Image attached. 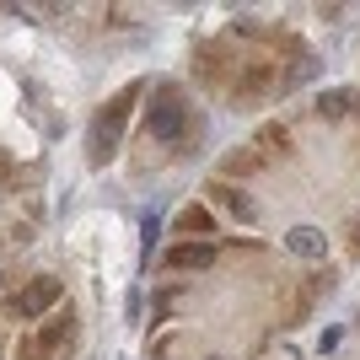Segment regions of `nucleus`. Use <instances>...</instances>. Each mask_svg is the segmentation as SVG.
<instances>
[{"label": "nucleus", "mask_w": 360, "mask_h": 360, "mask_svg": "<svg viewBox=\"0 0 360 360\" xmlns=\"http://www.w3.org/2000/svg\"><path fill=\"white\" fill-rule=\"evenodd\" d=\"M70 333H75V312H70V307H60V312H54V323H44V328L27 339L22 360H54V355L65 349V339H70Z\"/></svg>", "instance_id": "7ed1b4c3"}, {"label": "nucleus", "mask_w": 360, "mask_h": 360, "mask_svg": "<svg viewBox=\"0 0 360 360\" xmlns=\"http://www.w3.org/2000/svg\"><path fill=\"white\" fill-rule=\"evenodd\" d=\"M349 248H355V253H360V221H355V237H349Z\"/></svg>", "instance_id": "ddd939ff"}, {"label": "nucleus", "mask_w": 360, "mask_h": 360, "mask_svg": "<svg viewBox=\"0 0 360 360\" xmlns=\"http://www.w3.org/2000/svg\"><path fill=\"white\" fill-rule=\"evenodd\" d=\"M178 226H183V231H194V237L205 242V231L215 226V215L205 210V205H188V210H178Z\"/></svg>", "instance_id": "1a4fd4ad"}, {"label": "nucleus", "mask_w": 360, "mask_h": 360, "mask_svg": "<svg viewBox=\"0 0 360 360\" xmlns=\"http://www.w3.org/2000/svg\"><path fill=\"white\" fill-rule=\"evenodd\" d=\"M317 113H323V119H349V113H355V97H349V91H323V97H317Z\"/></svg>", "instance_id": "6e6552de"}, {"label": "nucleus", "mask_w": 360, "mask_h": 360, "mask_svg": "<svg viewBox=\"0 0 360 360\" xmlns=\"http://www.w3.org/2000/svg\"><path fill=\"white\" fill-rule=\"evenodd\" d=\"M210 205H215V210H226L231 221H258V199L242 194L237 183H210Z\"/></svg>", "instance_id": "39448f33"}, {"label": "nucleus", "mask_w": 360, "mask_h": 360, "mask_svg": "<svg viewBox=\"0 0 360 360\" xmlns=\"http://www.w3.org/2000/svg\"><path fill=\"white\" fill-rule=\"evenodd\" d=\"M135 103H140V86H124L97 108V119H91V129H86V162L91 167H108L119 156V140H124V129H129Z\"/></svg>", "instance_id": "f257e3e1"}, {"label": "nucleus", "mask_w": 360, "mask_h": 360, "mask_svg": "<svg viewBox=\"0 0 360 360\" xmlns=\"http://www.w3.org/2000/svg\"><path fill=\"white\" fill-rule=\"evenodd\" d=\"M60 296H65L60 280H54V274H38V280H27V285L16 290L11 312H16V317H44V312H54V307H60Z\"/></svg>", "instance_id": "20e7f679"}, {"label": "nucleus", "mask_w": 360, "mask_h": 360, "mask_svg": "<svg viewBox=\"0 0 360 360\" xmlns=\"http://www.w3.org/2000/svg\"><path fill=\"white\" fill-rule=\"evenodd\" d=\"M285 248L301 258V264H323V258H328V237H323L317 226H290V231H285Z\"/></svg>", "instance_id": "423d86ee"}, {"label": "nucleus", "mask_w": 360, "mask_h": 360, "mask_svg": "<svg viewBox=\"0 0 360 360\" xmlns=\"http://www.w3.org/2000/svg\"><path fill=\"white\" fill-rule=\"evenodd\" d=\"M210 360H226V355H210Z\"/></svg>", "instance_id": "4468645a"}, {"label": "nucleus", "mask_w": 360, "mask_h": 360, "mask_svg": "<svg viewBox=\"0 0 360 360\" xmlns=\"http://www.w3.org/2000/svg\"><path fill=\"white\" fill-rule=\"evenodd\" d=\"M162 258L172 269H205V264H215V242H172Z\"/></svg>", "instance_id": "0eeeda50"}, {"label": "nucleus", "mask_w": 360, "mask_h": 360, "mask_svg": "<svg viewBox=\"0 0 360 360\" xmlns=\"http://www.w3.org/2000/svg\"><path fill=\"white\" fill-rule=\"evenodd\" d=\"M188 97H183L178 86H156V97H150V108H146V135L150 140H178V135H188Z\"/></svg>", "instance_id": "f03ea898"}, {"label": "nucleus", "mask_w": 360, "mask_h": 360, "mask_svg": "<svg viewBox=\"0 0 360 360\" xmlns=\"http://www.w3.org/2000/svg\"><path fill=\"white\" fill-rule=\"evenodd\" d=\"M339 345H345V328H328V333H323V349H328V355H333Z\"/></svg>", "instance_id": "9b49d317"}, {"label": "nucleus", "mask_w": 360, "mask_h": 360, "mask_svg": "<svg viewBox=\"0 0 360 360\" xmlns=\"http://www.w3.org/2000/svg\"><path fill=\"white\" fill-rule=\"evenodd\" d=\"M150 248H156V215H146V264H150Z\"/></svg>", "instance_id": "f8f14e48"}, {"label": "nucleus", "mask_w": 360, "mask_h": 360, "mask_svg": "<svg viewBox=\"0 0 360 360\" xmlns=\"http://www.w3.org/2000/svg\"><path fill=\"white\" fill-rule=\"evenodd\" d=\"M248 167H264V150L258 146H242V150H231L221 162V172H248Z\"/></svg>", "instance_id": "9d476101"}]
</instances>
